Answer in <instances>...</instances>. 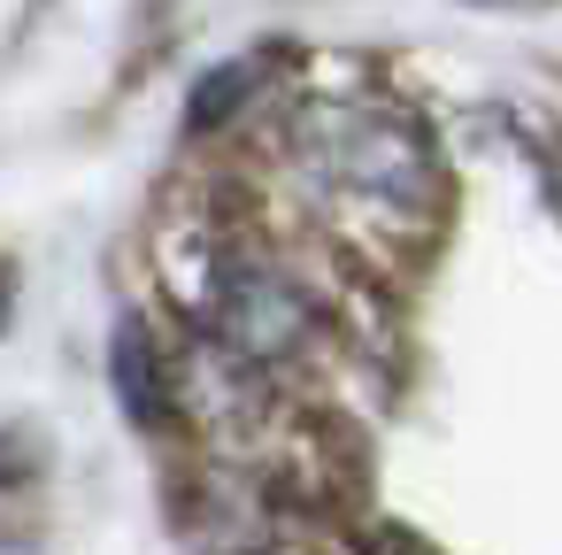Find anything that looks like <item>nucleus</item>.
<instances>
[{
  "label": "nucleus",
  "instance_id": "obj_1",
  "mask_svg": "<svg viewBox=\"0 0 562 555\" xmlns=\"http://www.w3.org/2000/svg\"><path fill=\"white\" fill-rule=\"evenodd\" d=\"M301 163L331 193L370 201V209H424L431 186H439V163H431L424 132L385 116V109H316L301 124Z\"/></svg>",
  "mask_w": 562,
  "mask_h": 555
},
{
  "label": "nucleus",
  "instance_id": "obj_2",
  "mask_svg": "<svg viewBox=\"0 0 562 555\" xmlns=\"http://www.w3.org/2000/svg\"><path fill=\"white\" fill-rule=\"evenodd\" d=\"M216 324H224L232 355L270 363V355H293V347L308 340L316 317H308V293H301L285 270H270V263H239V270H224Z\"/></svg>",
  "mask_w": 562,
  "mask_h": 555
},
{
  "label": "nucleus",
  "instance_id": "obj_3",
  "mask_svg": "<svg viewBox=\"0 0 562 555\" xmlns=\"http://www.w3.org/2000/svg\"><path fill=\"white\" fill-rule=\"evenodd\" d=\"M109 363H116V393H124V409H132L139 424H162V363H155V340H147L139 317L116 324Z\"/></svg>",
  "mask_w": 562,
  "mask_h": 555
},
{
  "label": "nucleus",
  "instance_id": "obj_4",
  "mask_svg": "<svg viewBox=\"0 0 562 555\" xmlns=\"http://www.w3.org/2000/svg\"><path fill=\"white\" fill-rule=\"evenodd\" d=\"M255 78H262V63H224L216 78H201V86H193V124H201V132H216V124H224V109L255 93Z\"/></svg>",
  "mask_w": 562,
  "mask_h": 555
}]
</instances>
